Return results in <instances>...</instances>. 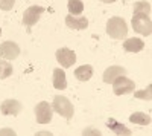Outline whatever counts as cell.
<instances>
[{
  "mask_svg": "<svg viewBox=\"0 0 152 136\" xmlns=\"http://www.w3.org/2000/svg\"><path fill=\"white\" fill-rule=\"evenodd\" d=\"M75 77L79 81H88L93 77V67L90 64H82L75 70Z\"/></svg>",
  "mask_w": 152,
  "mask_h": 136,
  "instance_id": "14",
  "label": "cell"
},
{
  "mask_svg": "<svg viewBox=\"0 0 152 136\" xmlns=\"http://www.w3.org/2000/svg\"><path fill=\"white\" fill-rule=\"evenodd\" d=\"M134 87H135V84L132 80L129 78H126L125 75L119 77L116 81L113 83V90L116 95H126V93H131L134 92Z\"/></svg>",
  "mask_w": 152,
  "mask_h": 136,
  "instance_id": "6",
  "label": "cell"
},
{
  "mask_svg": "<svg viewBox=\"0 0 152 136\" xmlns=\"http://www.w3.org/2000/svg\"><path fill=\"white\" fill-rule=\"evenodd\" d=\"M67 8L72 16H78L84 11V3H82V0H69Z\"/></svg>",
  "mask_w": 152,
  "mask_h": 136,
  "instance_id": "17",
  "label": "cell"
},
{
  "mask_svg": "<svg viewBox=\"0 0 152 136\" xmlns=\"http://www.w3.org/2000/svg\"><path fill=\"white\" fill-rule=\"evenodd\" d=\"M66 24L70 29L81 31V29H87L88 28V20H87V17H76V16L69 14L66 17Z\"/></svg>",
  "mask_w": 152,
  "mask_h": 136,
  "instance_id": "11",
  "label": "cell"
},
{
  "mask_svg": "<svg viewBox=\"0 0 152 136\" xmlns=\"http://www.w3.org/2000/svg\"><path fill=\"white\" fill-rule=\"evenodd\" d=\"M3 133H11V135H15L14 130H0V135H3Z\"/></svg>",
  "mask_w": 152,
  "mask_h": 136,
  "instance_id": "22",
  "label": "cell"
},
{
  "mask_svg": "<svg viewBox=\"0 0 152 136\" xmlns=\"http://www.w3.org/2000/svg\"><path fill=\"white\" fill-rule=\"evenodd\" d=\"M23 110V106L20 101L17 100H6L0 104V112L3 115H9V116H17L20 115V112Z\"/></svg>",
  "mask_w": 152,
  "mask_h": 136,
  "instance_id": "9",
  "label": "cell"
},
{
  "mask_svg": "<svg viewBox=\"0 0 152 136\" xmlns=\"http://www.w3.org/2000/svg\"><path fill=\"white\" fill-rule=\"evenodd\" d=\"M37 135H52L50 132H40V133H37Z\"/></svg>",
  "mask_w": 152,
  "mask_h": 136,
  "instance_id": "24",
  "label": "cell"
},
{
  "mask_svg": "<svg viewBox=\"0 0 152 136\" xmlns=\"http://www.w3.org/2000/svg\"><path fill=\"white\" fill-rule=\"evenodd\" d=\"M15 0H0V9L3 11H11L12 6H14Z\"/></svg>",
  "mask_w": 152,
  "mask_h": 136,
  "instance_id": "21",
  "label": "cell"
},
{
  "mask_svg": "<svg viewBox=\"0 0 152 136\" xmlns=\"http://www.w3.org/2000/svg\"><path fill=\"white\" fill-rule=\"evenodd\" d=\"M0 34H2V29H0Z\"/></svg>",
  "mask_w": 152,
  "mask_h": 136,
  "instance_id": "25",
  "label": "cell"
},
{
  "mask_svg": "<svg viewBox=\"0 0 152 136\" xmlns=\"http://www.w3.org/2000/svg\"><path fill=\"white\" fill-rule=\"evenodd\" d=\"M149 12H151V3H148V2L134 3V14H146V16H149Z\"/></svg>",
  "mask_w": 152,
  "mask_h": 136,
  "instance_id": "19",
  "label": "cell"
},
{
  "mask_svg": "<svg viewBox=\"0 0 152 136\" xmlns=\"http://www.w3.org/2000/svg\"><path fill=\"white\" fill-rule=\"evenodd\" d=\"M125 73H126V69L125 67H122V66H111V67H108L104 72V81L107 84H113L119 77L125 75Z\"/></svg>",
  "mask_w": 152,
  "mask_h": 136,
  "instance_id": "10",
  "label": "cell"
},
{
  "mask_svg": "<svg viewBox=\"0 0 152 136\" xmlns=\"http://www.w3.org/2000/svg\"><path fill=\"white\" fill-rule=\"evenodd\" d=\"M107 127L110 129V130H113L116 135H131V130L128 129V127H125L123 124H120V122H117L116 119H113V118H110L108 121H107Z\"/></svg>",
  "mask_w": 152,
  "mask_h": 136,
  "instance_id": "15",
  "label": "cell"
},
{
  "mask_svg": "<svg viewBox=\"0 0 152 136\" xmlns=\"http://www.w3.org/2000/svg\"><path fill=\"white\" fill-rule=\"evenodd\" d=\"M123 49L126 52H140V51L145 49V41L140 40V38H137V37H132V38L125 40Z\"/></svg>",
  "mask_w": 152,
  "mask_h": 136,
  "instance_id": "12",
  "label": "cell"
},
{
  "mask_svg": "<svg viewBox=\"0 0 152 136\" xmlns=\"http://www.w3.org/2000/svg\"><path fill=\"white\" fill-rule=\"evenodd\" d=\"M12 75V64L9 61L0 60V80H5Z\"/></svg>",
  "mask_w": 152,
  "mask_h": 136,
  "instance_id": "18",
  "label": "cell"
},
{
  "mask_svg": "<svg viewBox=\"0 0 152 136\" xmlns=\"http://www.w3.org/2000/svg\"><path fill=\"white\" fill-rule=\"evenodd\" d=\"M52 109L53 112L59 113L61 116H64L66 119H72L73 118V104L69 101V98L66 96H61V95H56L53 98V104H52Z\"/></svg>",
  "mask_w": 152,
  "mask_h": 136,
  "instance_id": "2",
  "label": "cell"
},
{
  "mask_svg": "<svg viewBox=\"0 0 152 136\" xmlns=\"http://www.w3.org/2000/svg\"><path fill=\"white\" fill-rule=\"evenodd\" d=\"M100 2H104V3H113V2H116V0H100Z\"/></svg>",
  "mask_w": 152,
  "mask_h": 136,
  "instance_id": "23",
  "label": "cell"
},
{
  "mask_svg": "<svg viewBox=\"0 0 152 136\" xmlns=\"http://www.w3.org/2000/svg\"><path fill=\"white\" fill-rule=\"evenodd\" d=\"M53 87L58 90H64L67 87V80H66V72L62 69H55L53 70Z\"/></svg>",
  "mask_w": 152,
  "mask_h": 136,
  "instance_id": "13",
  "label": "cell"
},
{
  "mask_svg": "<svg viewBox=\"0 0 152 136\" xmlns=\"http://www.w3.org/2000/svg\"><path fill=\"white\" fill-rule=\"evenodd\" d=\"M129 121L134 122V124H138V126H149L151 124V116L143 113V112H135L129 116Z\"/></svg>",
  "mask_w": 152,
  "mask_h": 136,
  "instance_id": "16",
  "label": "cell"
},
{
  "mask_svg": "<svg viewBox=\"0 0 152 136\" xmlns=\"http://www.w3.org/2000/svg\"><path fill=\"white\" fill-rule=\"evenodd\" d=\"M134 96H135V98H138V100H146V101H149L151 98H152V87H151V86H148L146 89L135 92V93H134Z\"/></svg>",
  "mask_w": 152,
  "mask_h": 136,
  "instance_id": "20",
  "label": "cell"
},
{
  "mask_svg": "<svg viewBox=\"0 0 152 136\" xmlns=\"http://www.w3.org/2000/svg\"><path fill=\"white\" fill-rule=\"evenodd\" d=\"M55 55H56L58 63L64 67V69L72 67V66L76 63V54L72 51V49H69V47H61V49H58Z\"/></svg>",
  "mask_w": 152,
  "mask_h": 136,
  "instance_id": "7",
  "label": "cell"
},
{
  "mask_svg": "<svg viewBox=\"0 0 152 136\" xmlns=\"http://www.w3.org/2000/svg\"><path fill=\"white\" fill-rule=\"evenodd\" d=\"M132 29L140 34V35H151L152 32V21H151V17L146 16V14H134L132 16Z\"/></svg>",
  "mask_w": 152,
  "mask_h": 136,
  "instance_id": "3",
  "label": "cell"
},
{
  "mask_svg": "<svg viewBox=\"0 0 152 136\" xmlns=\"http://www.w3.org/2000/svg\"><path fill=\"white\" fill-rule=\"evenodd\" d=\"M107 34L111 37V38L122 40L123 37H126V34H128L126 21L122 17H111L107 23Z\"/></svg>",
  "mask_w": 152,
  "mask_h": 136,
  "instance_id": "1",
  "label": "cell"
},
{
  "mask_svg": "<svg viewBox=\"0 0 152 136\" xmlns=\"http://www.w3.org/2000/svg\"><path fill=\"white\" fill-rule=\"evenodd\" d=\"M46 9L43 6H38V5H34V6L28 8L26 11H24V14H23V24L31 29L34 24H37V21L40 20V17H41V14Z\"/></svg>",
  "mask_w": 152,
  "mask_h": 136,
  "instance_id": "5",
  "label": "cell"
},
{
  "mask_svg": "<svg viewBox=\"0 0 152 136\" xmlns=\"http://www.w3.org/2000/svg\"><path fill=\"white\" fill-rule=\"evenodd\" d=\"M52 115H53V109L49 103L41 101L35 106L37 122H40V124H49V122L52 121Z\"/></svg>",
  "mask_w": 152,
  "mask_h": 136,
  "instance_id": "4",
  "label": "cell"
},
{
  "mask_svg": "<svg viewBox=\"0 0 152 136\" xmlns=\"http://www.w3.org/2000/svg\"><path fill=\"white\" fill-rule=\"evenodd\" d=\"M20 55V47L14 41H5L0 44V57L5 60H15Z\"/></svg>",
  "mask_w": 152,
  "mask_h": 136,
  "instance_id": "8",
  "label": "cell"
}]
</instances>
